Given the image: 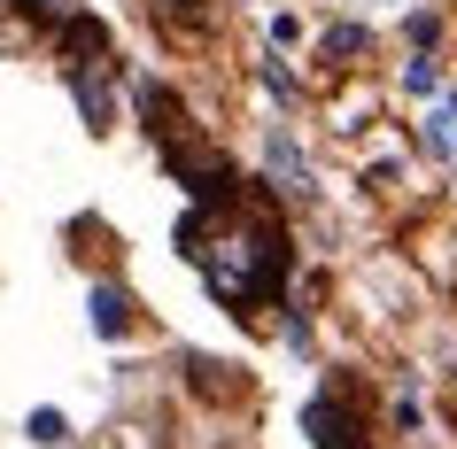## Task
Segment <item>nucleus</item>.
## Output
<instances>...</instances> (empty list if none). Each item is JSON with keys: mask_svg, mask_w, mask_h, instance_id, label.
Here are the masks:
<instances>
[{"mask_svg": "<svg viewBox=\"0 0 457 449\" xmlns=\"http://www.w3.org/2000/svg\"><path fill=\"white\" fill-rule=\"evenodd\" d=\"M179 248L202 263L210 295L233 303V310H256V303H271V295L287 287V233L271 225V210H256L241 194L202 202V210L179 225Z\"/></svg>", "mask_w": 457, "mask_h": 449, "instance_id": "obj_1", "label": "nucleus"}, {"mask_svg": "<svg viewBox=\"0 0 457 449\" xmlns=\"http://www.w3.org/2000/svg\"><path fill=\"white\" fill-rule=\"evenodd\" d=\"M303 426H311L318 449H372V434H364V419H357V403L341 395V387H326V395L303 411Z\"/></svg>", "mask_w": 457, "mask_h": 449, "instance_id": "obj_2", "label": "nucleus"}, {"mask_svg": "<svg viewBox=\"0 0 457 449\" xmlns=\"http://www.w3.org/2000/svg\"><path fill=\"white\" fill-rule=\"evenodd\" d=\"M86 310H94V333H109V341H124V333H132V295H124V287H94V295H86Z\"/></svg>", "mask_w": 457, "mask_h": 449, "instance_id": "obj_3", "label": "nucleus"}, {"mask_svg": "<svg viewBox=\"0 0 457 449\" xmlns=\"http://www.w3.org/2000/svg\"><path fill=\"white\" fill-rule=\"evenodd\" d=\"M264 155H271V179L303 187V155H295V140H287V132H271V140H264Z\"/></svg>", "mask_w": 457, "mask_h": 449, "instance_id": "obj_4", "label": "nucleus"}, {"mask_svg": "<svg viewBox=\"0 0 457 449\" xmlns=\"http://www.w3.org/2000/svg\"><path fill=\"white\" fill-rule=\"evenodd\" d=\"M427 147H434V155H457V94H450L442 117H427Z\"/></svg>", "mask_w": 457, "mask_h": 449, "instance_id": "obj_5", "label": "nucleus"}, {"mask_svg": "<svg viewBox=\"0 0 457 449\" xmlns=\"http://www.w3.org/2000/svg\"><path fill=\"white\" fill-rule=\"evenodd\" d=\"M24 434H31L39 449H62V442H71V426H62V411H31V426H24Z\"/></svg>", "mask_w": 457, "mask_h": 449, "instance_id": "obj_6", "label": "nucleus"}, {"mask_svg": "<svg viewBox=\"0 0 457 449\" xmlns=\"http://www.w3.org/2000/svg\"><path fill=\"white\" fill-rule=\"evenodd\" d=\"M326 54H334V62H341V54H364V31L357 24H334V31H326Z\"/></svg>", "mask_w": 457, "mask_h": 449, "instance_id": "obj_7", "label": "nucleus"}, {"mask_svg": "<svg viewBox=\"0 0 457 449\" xmlns=\"http://www.w3.org/2000/svg\"><path fill=\"white\" fill-rule=\"evenodd\" d=\"M24 16H39V24H71L78 0H24Z\"/></svg>", "mask_w": 457, "mask_h": 449, "instance_id": "obj_8", "label": "nucleus"}, {"mask_svg": "<svg viewBox=\"0 0 457 449\" xmlns=\"http://www.w3.org/2000/svg\"><path fill=\"white\" fill-rule=\"evenodd\" d=\"M403 78H411V94H434V86H442V71H434L427 54H419V62H411V71H403Z\"/></svg>", "mask_w": 457, "mask_h": 449, "instance_id": "obj_9", "label": "nucleus"}]
</instances>
